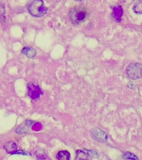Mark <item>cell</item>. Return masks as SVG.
Instances as JSON below:
<instances>
[{"instance_id": "cell-15", "label": "cell", "mask_w": 142, "mask_h": 160, "mask_svg": "<svg viewBox=\"0 0 142 160\" xmlns=\"http://www.w3.org/2000/svg\"><path fill=\"white\" fill-rule=\"evenodd\" d=\"M128 87H129V88H130V89H132V90H134V88H135V87H136L135 86H134V84H133V83L132 82H130L128 83Z\"/></svg>"}, {"instance_id": "cell-5", "label": "cell", "mask_w": 142, "mask_h": 160, "mask_svg": "<svg viewBox=\"0 0 142 160\" xmlns=\"http://www.w3.org/2000/svg\"><path fill=\"white\" fill-rule=\"evenodd\" d=\"M91 135L94 140L101 142H104L107 140V135L106 132L100 128H94L91 132Z\"/></svg>"}, {"instance_id": "cell-8", "label": "cell", "mask_w": 142, "mask_h": 160, "mask_svg": "<svg viewBox=\"0 0 142 160\" xmlns=\"http://www.w3.org/2000/svg\"><path fill=\"white\" fill-rule=\"evenodd\" d=\"M22 53L26 55L28 58H32L36 56V51L32 47H25L22 50Z\"/></svg>"}, {"instance_id": "cell-1", "label": "cell", "mask_w": 142, "mask_h": 160, "mask_svg": "<svg viewBox=\"0 0 142 160\" xmlns=\"http://www.w3.org/2000/svg\"><path fill=\"white\" fill-rule=\"evenodd\" d=\"M88 11L82 6L73 7L68 12V17L71 22L75 25L84 22L89 17Z\"/></svg>"}, {"instance_id": "cell-13", "label": "cell", "mask_w": 142, "mask_h": 160, "mask_svg": "<svg viewBox=\"0 0 142 160\" xmlns=\"http://www.w3.org/2000/svg\"><path fill=\"white\" fill-rule=\"evenodd\" d=\"M36 156L40 160H44L46 158V155L43 150H39L37 151Z\"/></svg>"}, {"instance_id": "cell-2", "label": "cell", "mask_w": 142, "mask_h": 160, "mask_svg": "<svg viewBox=\"0 0 142 160\" xmlns=\"http://www.w3.org/2000/svg\"><path fill=\"white\" fill-rule=\"evenodd\" d=\"M27 8L30 14L36 17L43 16L47 12V8L45 6L43 1L41 0L31 1L28 4Z\"/></svg>"}, {"instance_id": "cell-9", "label": "cell", "mask_w": 142, "mask_h": 160, "mask_svg": "<svg viewBox=\"0 0 142 160\" xmlns=\"http://www.w3.org/2000/svg\"><path fill=\"white\" fill-rule=\"evenodd\" d=\"M58 160H70L71 155L67 151H60L57 155Z\"/></svg>"}, {"instance_id": "cell-14", "label": "cell", "mask_w": 142, "mask_h": 160, "mask_svg": "<svg viewBox=\"0 0 142 160\" xmlns=\"http://www.w3.org/2000/svg\"><path fill=\"white\" fill-rule=\"evenodd\" d=\"M87 154L89 156L93 157V158H98L99 157V155L96 152V151L94 150H84Z\"/></svg>"}, {"instance_id": "cell-7", "label": "cell", "mask_w": 142, "mask_h": 160, "mask_svg": "<svg viewBox=\"0 0 142 160\" xmlns=\"http://www.w3.org/2000/svg\"><path fill=\"white\" fill-rule=\"evenodd\" d=\"M4 148L8 153L13 155L16 151L17 146L15 142L13 141H10L4 145Z\"/></svg>"}, {"instance_id": "cell-3", "label": "cell", "mask_w": 142, "mask_h": 160, "mask_svg": "<svg viewBox=\"0 0 142 160\" xmlns=\"http://www.w3.org/2000/svg\"><path fill=\"white\" fill-rule=\"evenodd\" d=\"M142 64L138 62L130 63L126 69V74L130 79L138 80L142 77Z\"/></svg>"}, {"instance_id": "cell-12", "label": "cell", "mask_w": 142, "mask_h": 160, "mask_svg": "<svg viewBox=\"0 0 142 160\" xmlns=\"http://www.w3.org/2000/svg\"><path fill=\"white\" fill-rule=\"evenodd\" d=\"M123 157L125 159H128V160H138V158L135 155L129 152H127L126 153H124L123 156Z\"/></svg>"}, {"instance_id": "cell-10", "label": "cell", "mask_w": 142, "mask_h": 160, "mask_svg": "<svg viewBox=\"0 0 142 160\" xmlns=\"http://www.w3.org/2000/svg\"><path fill=\"white\" fill-rule=\"evenodd\" d=\"M76 158L77 160H88V155L85 151H83L82 150H78L77 151Z\"/></svg>"}, {"instance_id": "cell-16", "label": "cell", "mask_w": 142, "mask_h": 160, "mask_svg": "<svg viewBox=\"0 0 142 160\" xmlns=\"http://www.w3.org/2000/svg\"><path fill=\"white\" fill-rule=\"evenodd\" d=\"M5 12V8L3 5H0V14L1 15H3Z\"/></svg>"}, {"instance_id": "cell-17", "label": "cell", "mask_w": 142, "mask_h": 160, "mask_svg": "<svg viewBox=\"0 0 142 160\" xmlns=\"http://www.w3.org/2000/svg\"><path fill=\"white\" fill-rule=\"evenodd\" d=\"M13 154H22V155H27V154H28V153H27V152H25V151H17V152H15V153H13Z\"/></svg>"}, {"instance_id": "cell-4", "label": "cell", "mask_w": 142, "mask_h": 160, "mask_svg": "<svg viewBox=\"0 0 142 160\" xmlns=\"http://www.w3.org/2000/svg\"><path fill=\"white\" fill-rule=\"evenodd\" d=\"M28 95L33 100H37L41 96V95L42 94V91L41 90L40 87L35 83H28Z\"/></svg>"}, {"instance_id": "cell-11", "label": "cell", "mask_w": 142, "mask_h": 160, "mask_svg": "<svg viewBox=\"0 0 142 160\" xmlns=\"http://www.w3.org/2000/svg\"><path fill=\"white\" fill-rule=\"evenodd\" d=\"M133 9L135 13L137 14H142V1L140 0L138 1H137L136 3L134 5Z\"/></svg>"}, {"instance_id": "cell-6", "label": "cell", "mask_w": 142, "mask_h": 160, "mask_svg": "<svg viewBox=\"0 0 142 160\" xmlns=\"http://www.w3.org/2000/svg\"><path fill=\"white\" fill-rule=\"evenodd\" d=\"M123 11L122 7L121 6H116L113 8V11L112 16L113 18L116 21L118 22H121V18L122 16Z\"/></svg>"}]
</instances>
